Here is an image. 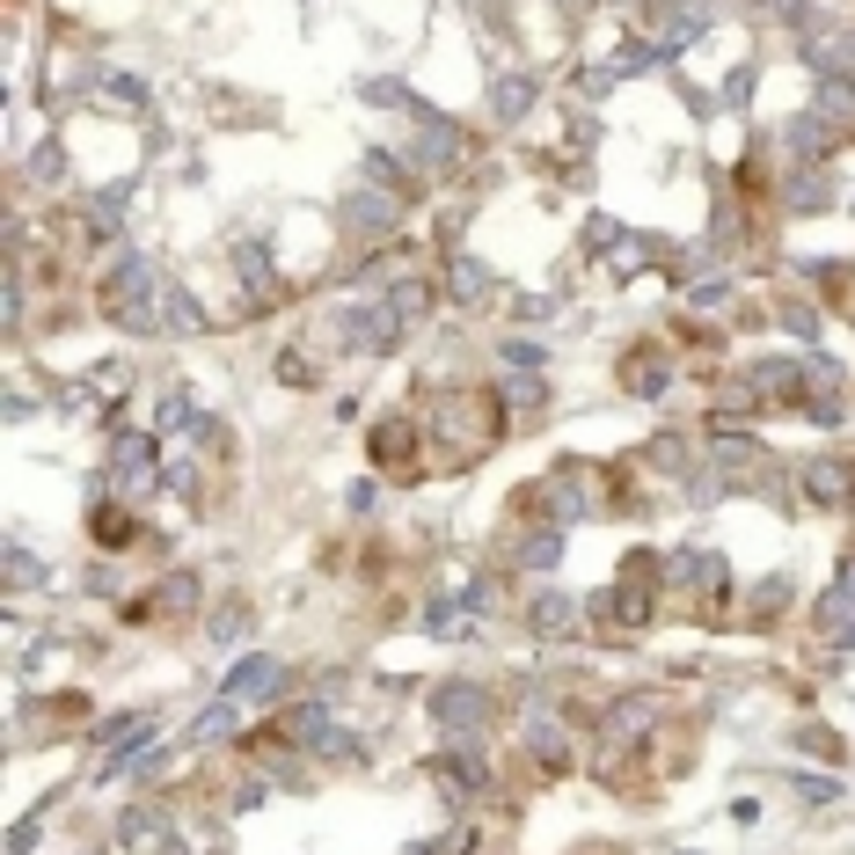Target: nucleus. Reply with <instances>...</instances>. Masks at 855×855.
Listing matches in <instances>:
<instances>
[{"mask_svg":"<svg viewBox=\"0 0 855 855\" xmlns=\"http://www.w3.org/2000/svg\"><path fill=\"white\" fill-rule=\"evenodd\" d=\"M103 308H110V322H124V329H161V315H169V286L154 278L147 256H118L110 264V278H103Z\"/></svg>","mask_w":855,"mask_h":855,"instance_id":"f257e3e1","label":"nucleus"},{"mask_svg":"<svg viewBox=\"0 0 855 855\" xmlns=\"http://www.w3.org/2000/svg\"><path fill=\"white\" fill-rule=\"evenodd\" d=\"M432 716H439L454 738H468V732H483V724H490V695H483V687H468V681H454V687L432 695Z\"/></svg>","mask_w":855,"mask_h":855,"instance_id":"f03ea898","label":"nucleus"},{"mask_svg":"<svg viewBox=\"0 0 855 855\" xmlns=\"http://www.w3.org/2000/svg\"><path fill=\"white\" fill-rule=\"evenodd\" d=\"M110 468H118V483L132 490V497H147L161 475H154V446H147V432H118L110 439Z\"/></svg>","mask_w":855,"mask_h":855,"instance_id":"7ed1b4c3","label":"nucleus"},{"mask_svg":"<svg viewBox=\"0 0 855 855\" xmlns=\"http://www.w3.org/2000/svg\"><path fill=\"white\" fill-rule=\"evenodd\" d=\"M702 29H709L702 0H665L659 15H651V51H673V45H687V37H702Z\"/></svg>","mask_w":855,"mask_h":855,"instance_id":"20e7f679","label":"nucleus"},{"mask_svg":"<svg viewBox=\"0 0 855 855\" xmlns=\"http://www.w3.org/2000/svg\"><path fill=\"white\" fill-rule=\"evenodd\" d=\"M665 578L687 592H724V563H716V549H681V556L665 563Z\"/></svg>","mask_w":855,"mask_h":855,"instance_id":"39448f33","label":"nucleus"},{"mask_svg":"<svg viewBox=\"0 0 855 855\" xmlns=\"http://www.w3.org/2000/svg\"><path fill=\"white\" fill-rule=\"evenodd\" d=\"M278 687H286V665L278 659H242L234 681H227V695H234V702H270Z\"/></svg>","mask_w":855,"mask_h":855,"instance_id":"423d86ee","label":"nucleus"},{"mask_svg":"<svg viewBox=\"0 0 855 855\" xmlns=\"http://www.w3.org/2000/svg\"><path fill=\"white\" fill-rule=\"evenodd\" d=\"M234 270H242V286H249V300H256V308H278V293H286V286L270 278V256H264L256 242L234 249Z\"/></svg>","mask_w":855,"mask_h":855,"instance_id":"0eeeda50","label":"nucleus"},{"mask_svg":"<svg viewBox=\"0 0 855 855\" xmlns=\"http://www.w3.org/2000/svg\"><path fill=\"white\" fill-rule=\"evenodd\" d=\"M527 622H534V636H578L586 607H578V600H563V592H541L534 607H527Z\"/></svg>","mask_w":855,"mask_h":855,"instance_id":"6e6552de","label":"nucleus"},{"mask_svg":"<svg viewBox=\"0 0 855 855\" xmlns=\"http://www.w3.org/2000/svg\"><path fill=\"white\" fill-rule=\"evenodd\" d=\"M432 775H439L446 790H454V797H475V790H490V768H483L475 754H454V760H439Z\"/></svg>","mask_w":855,"mask_h":855,"instance_id":"1a4fd4ad","label":"nucleus"},{"mask_svg":"<svg viewBox=\"0 0 855 855\" xmlns=\"http://www.w3.org/2000/svg\"><path fill=\"white\" fill-rule=\"evenodd\" d=\"M622 381H629L636 395H659L665 388V359L659 351H629V359H622Z\"/></svg>","mask_w":855,"mask_h":855,"instance_id":"9d476101","label":"nucleus"},{"mask_svg":"<svg viewBox=\"0 0 855 855\" xmlns=\"http://www.w3.org/2000/svg\"><path fill=\"white\" fill-rule=\"evenodd\" d=\"M790 154L827 161V154H833V124H827V118H797V124H790Z\"/></svg>","mask_w":855,"mask_h":855,"instance_id":"9b49d317","label":"nucleus"},{"mask_svg":"<svg viewBox=\"0 0 855 855\" xmlns=\"http://www.w3.org/2000/svg\"><path fill=\"white\" fill-rule=\"evenodd\" d=\"M805 490L819 497V505H841V497H848V468H841V461H811L805 468Z\"/></svg>","mask_w":855,"mask_h":855,"instance_id":"f8f14e48","label":"nucleus"},{"mask_svg":"<svg viewBox=\"0 0 855 855\" xmlns=\"http://www.w3.org/2000/svg\"><path fill=\"white\" fill-rule=\"evenodd\" d=\"M513 556H519V563H534V570H549V563L563 556V534H556V527H527Z\"/></svg>","mask_w":855,"mask_h":855,"instance_id":"ddd939ff","label":"nucleus"},{"mask_svg":"<svg viewBox=\"0 0 855 855\" xmlns=\"http://www.w3.org/2000/svg\"><path fill=\"white\" fill-rule=\"evenodd\" d=\"M388 308H395V315H402V322H417V315H424V308H432V286H424V278H402V286H395V293H388Z\"/></svg>","mask_w":855,"mask_h":855,"instance_id":"4468645a","label":"nucleus"},{"mask_svg":"<svg viewBox=\"0 0 855 855\" xmlns=\"http://www.w3.org/2000/svg\"><path fill=\"white\" fill-rule=\"evenodd\" d=\"M234 716H242V702H234V695L205 702V716H197V738H220V732H234Z\"/></svg>","mask_w":855,"mask_h":855,"instance_id":"2eb2a0df","label":"nucleus"},{"mask_svg":"<svg viewBox=\"0 0 855 855\" xmlns=\"http://www.w3.org/2000/svg\"><path fill=\"white\" fill-rule=\"evenodd\" d=\"M410 424H402V417H388V424H381V439H373V454H381V461H402V454H410Z\"/></svg>","mask_w":855,"mask_h":855,"instance_id":"dca6fc26","label":"nucleus"},{"mask_svg":"<svg viewBox=\"0 0 855 855\" xmlns=\"http://www.w3.org/2000/svg\"><path fill=\"white\" fill-rule=\"evenodd\" d=\"M351 220H359V227H388V220H395V205H388L381 191H359V205H351Z\"/></svg>","mask_w":855,"mask_h":855,"instance_id":"f3484780","label":"nucleus"},{"mask_svg":"<svg viewBox=\"0 0 855 855\" xmlns=\"http://www.w3.org/2000/svg\"><path fill=\"white\" fill-rule=\"evenodd\" d=\"M454 293H461V300H483V293H490L483 264H468V256H454Z\"/></svg>","mask_w":855,"mask_h":855,"instance_id":"a211bd4d","label":"nucleus"},{"mask_svg":"<svg viewBox=\"0 0 855 855\" xmlns=\"http://www.w3.org/2000/svg\"><path fill=\"white\" fill-rule=\"evenodd\" d=\"M614 738H629V732H643V724H651V702H614Z\"/></svg>","mask_w":855,"mask_h":855,"instance_id":"6ab92c4d","label":"nucleus"},{"mask_svg":"<svg viewBox=\"0 0 855 855\" xmlns=\"http://www.w3.org/2000/svg\"><path fill=\"white\" fill-rule=\"evenodd\" d=\"M169 322L176 329H205V315H197V300L183 293V286H169Z\"/></svg>","mask_w":855,"mask_h":855,"instance_id":"aec40b11","label":"nucleus"},{"mask_svg":"<svg viewBox=\"0 0 855 855\" xmlns=\"http://www.w3.org/2000/svg\"><path fill=\"white\" fill-rule=\"evenodd\" d=\"M191 600H197V578H191V570H176V578H169V586H161V607H191Z\"/></svg>","mask_w":855,"mask_h":855,"instance_id":"412c9836","label":"nucleus"},{"mask_svg":"<svg viewBox=\"0 0 855 855\" xmlns=\"http://www.w3.org/2000/svg\"><path fill=\"white\" fill-rule=\"evenodd\" d=\"M88 527H96V541H124V534H132V519H124V513H110V505H103V513L88 519Z\"/></svg>","mask_w":855,"mask_h":855,"instance_id":"4be33fe9","label":"nucleus"},{"mask_svg":"<svg viewBox=\"0 0 855 855\" xmlns=\"http://www.w3.org/2000/svg\"><path fill=\"white\" fill-rule=\"evenodd\" d=\"M527 103H534V88H527V81H505V88H497V118H513Z\"/></svg>","mask_w":855,"mask_h":855,"instance_id":"5701e85b","label":"nucleus"},{"mask_svg":"<svg viewBox=\"0 0 855 855\" xmlns=\"http://www.w3.org/2000/svg\"><path fill=\"white\" fill-rule=\"evenodd\" d=\"M468 848H475V833H446V841H424L410 855H468Z\"/></svg>","mask_w":855,"mask_h":855,"instance_id":"b1692460","label":"nucleus"},{"mask_svg":"<svg viewBox=\"0 0 855 855\" xmlns=\"http://www.w3.org/2000/svg\"><path fill=\"white\" fill-rule=\"evenodd\" d=\"M213 636H220V643H234V636H249V614H242V607L213 614Z\"/></svg>","mask_w":855,"mask_h":855,"instance_id":"393cba45","label":"nucleus"},{"mask_svg":"<svg viewBox=\"0 0 855 855\" xmlns=\"http://www.w3.org/2000/svg\"><path fill=\"white\" fill-rule=\"evenodd\" d=\"M534 754H541V760H556V768H563V754H570V746H563V732H549V724H534Z\"/></svg>","mask_w":855,"mask_h":855,"instance_id":"a878e982","label":"nucleus"},{"mask_svg":"<svg viewBox=\"0 0 855 855\" xmlns=\"http://www.w3.org/2000/svg\"><path fill=\"white\" fill-rule=\"evenodd\" d=\"M124 220V191H103L96 197V227H118Z\"/></svg>","mask_w":855,"mask_h":855,"instance_id":"bb28decb","label":"nucleus"},{"mask_svg":"<svg viewBox=\"0 0 855 855\" xmlns=\"http://www.w3.org/2000/svg\"><path fill=\"white\" fill-rule=\"evenodd\" d=\"M8 586H37V563H29L23 549H15V556H8Z\"/></svg>","mask_w":855,"mask_h":855,"instance_id":"cd10ccee","label":"nucleus"},{"mask_svg":"<svg viewBox=\"0 0 855 855\" xmlns=\"http://www.w3.org/2000/svg\"><path fill=\"white\" fill-rule=\"evenodd\" d=\"M183 417H191V402H183V395H169V402H161V432H176Z\"/></svg>","mask_w":855,"mask_h":855,"instance_id":"c85d7f7f","label":"nucleus"},{"mask_svg":"<svg viewBox=\"0 0 855 855\" xmlns=\"http://www.w3.org/2000/svg\"><path fill=\"white\" fill-rule=\"evenodd\" d=\"M760 8H775V15H790V23H805V0H760Z\"/></svg>","mask_w":855,"mask_h":855,"instance_id":"c756f323","label":"nucleus"}]
</instances>
